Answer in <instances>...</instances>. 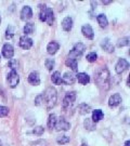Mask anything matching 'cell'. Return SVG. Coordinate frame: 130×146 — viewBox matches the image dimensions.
I'll list each match as a JSON object with an SVG mask.
<instances>
[{"label": "cell", "instance_id": "43", "mask_svg": "<svg viewBox=\"0 0 130 146\" xmlns=\"http://www.w3.org/2000/svg\"><path fill=\"white\" fill-rule=\"evenodd\" d=\"M0 23H1V19H0Z\"/></svg>", "mask_w": 130, "mask_h": 146}, {"label": "cell", "instance_id": "3", "mask_svg": "<svg viewBox=\"0 0 130 146\" xmlns=\"http://www.w3.org/2000/svg\"><path fill=\"white\" fill-rule=\"evenodd\" d=\"M85 50H86V47H85V44L81 43V42H78L76 43L74 48L71 50V52L68 54V58H76L77 56H80L83 52H85Z\"/></svg>", "mask_w": 130, "mask_h": 146}, {"label": "cell", "instance_id": "8", "mask_svg": "<svg viewBox=\"0 0 130 146\" xmlns=\"http://www.w3.org/2000/svg\"><path fill=\"white\" fill-rule=\"evenodd\" d=\"M2 55L5 58H13V55H14V49H13V47L11 44H9V43H5L3 48H2Z\"/></svg>", "mask_w": 130, "mask_h": 146}, {"label": "cell", "instance_id": "2", "mask_svg": "<svg viewBox=\"0 0 130 146\" xmlns=\"http://www.w3.org/2000/svg\"><path fill=\"white\" fill-rule=\"evenodd\" d=\"M57 90L54 88H52V87L47 88V90L45 91V93L42 95V100H45L47 110H51V108H53L55 106V104H57Z\"/></svg>", "mask_w": 130, "mask_h": 146}, {"label": "cell", "instance_id": "5", "mask_svg": "<svg viewBox=\"0 0 130 146\" xmlns=\"http://www.w3.org/2000/svg\"><path fill=\"white\" fill-rule=\"evenodd\" d=\"M54 128L57 131H67L71 129V123L67 122L63 117H61L59 120H57V123H55Z\"/></svg>", "mask_w": 130, "mask_h": 146}, {"label": "cell", "instance_id": "10", "mask_svg": "<svg viewBox=\"0 0 130 146\" xmlns=\"http://www.w3.org/2000/svg\"><path fill=\"white\" fill-rule=\"evenodd\" d=\"M31 16H33V11H31V7H28V5L24 7L21 11V20L22 21H27V20L31 19Z\"/></svg>", "mask_w": 130, "mask_h": 146}, {"label": "cell", "instance_id": "17", "mask_svg": "<svg viewBox=\"0 0 130 146\" xmlns=\"http://www.w3.org/2000/svg\"><path fill=\"white\" fill-rule=\"evenodd\" d=\"M103 117H104V114L102 110H95L92 111V118H91V120L93 121L94 123H97V122H99L101 119H103Z\"/></svg>", "mask_w": 130, "mask_h": 146}, {"label": "cell", "instance_id": "41", "mask_svg": "<svg viewBox=\"0 0 130 146\" xmlns=\"http://www.w3.org/2000/svg\"><path fill=\"white\" fill-rule=\"evenodd\" d=\"M81 146H87V144H85V143H83V144H81Z\"/></svg>", "mask_w": 130, "mask_h": 146}, {"label": "cell", "instance_id": "29", "mask_svg": "<svg viewBox=\"0 0 130 146\" xmlns=\"http://www.w3.org/2000/svg\"><path fill=\"white\" fill-rule=\"evenodd\" d=\"M54 64H55V62H54L53 58H47L46 62H45V65H46L48 70H52L53 67H54Z\"/></svg>", "mask_w": 130, "mask_h": 146}, {"label": "cell", "instance_id": "34", "mask_svg": "<svg viewBox=\"0 0 130 146\" xmlns=\"http://www.w3.org/2000/svg\"><path fill=\"white\" fill-rule=\"evenodd\" d=\"M97 58H98V55H97V53L94 52H91L89 53L88 55H87V61L90 63H93L97 61Z\"/></svg>", "mask_w": 130, "mask_h": 146}, {"label": "cell", "instance_id": "37", "mask_svg": "<svg viewBox=\"0 0 130 146\" xmlns=\"http://www.w3.org/2000/svg\"><path fill=\"white\" fill-rule=\"evenodd\" d=\"M8 66H9L12 70H15L16 67H17V62H16L15 60H11L10 62L8 63Z\"/></svg>", "mask_w": 130, "mask_h": 146}, {"label": "cell", "instance_id": "6", "mask_svg": "<svg viewBox=\"0 0 130 146\" xmlns=\"http://www.w3.org/2000/svg\"><path fill=\"white\" fill-rule=\"evenodd\" d=\"M76 100V93L75 92H67L65 94V98L63 100V107L64 108H68L71 105L73 104Z\"/></svg>", "mask_w": 130, "mask_h": 146}, {"label": "cell", "instance_id": "36", "mask_svg": "<svg viewBox=\"0 0 130 146\" xmlns=\"http://www.w3.org/2000/svg\"><path fill=\"white\" fill-rule=\"evenodd\" d=\"M46 145H47V142L45 141V140H38V141L31 143V146H46Z\"/></svg>", "mask_w": 130, "mask_h": 146}, {"label": "cell", "instance_id": "42", "mask_svg": "<svg viewBox=\"0 0 130 146\" xmlns=\"http://www.w3.org/2000/svg\"><path fill=\"white\" fill-rule=\"evenodd\" d=\"M0 146H1V141H0Z\"/></svg>", "mask_w": 130, "mask_h": 146}, {"label": "cell", "instance_id": "21", "mask_svg": "<svg viewBox=\"0 0 130 146\" xmlns=\"http://www.w3.org/2000/svg\"><path fill=\"white\" fill-rule=\"evenodd\" d=\"M77 110H78V113L80 115H86V114H88V113L91 111V107L89 105L86 104V103H83V104H80L78 106Z\"/></svg>", "mask_w": 130, "mask_h": 146}, {"label": "cell", "instance_id": "25", "mask_svg": "<svg viewBox=\"0 0 130 146\" xmlns=\"http://www.w3.org/2000/svg\"><path fill=\"white\" fill-rule=\"evenodd\" d=\"M57 116L54 115V114H51V115L49 116V119H48V128L52 130L54 127H55V123H57Z\"/></svg>", "mask_w": 130, "mask_h": 146}, {"label": "cell", "instance_id": "4", "mask_svg": "<svg viewBox=\"0 0 130 146\" xmlns=\"http://www.w3.org/2000/svg\"><path fill=\"white\" fill-rule=\"evenodd\" d=\"M7 80H8V84H9L11 88H15L16 86L19 84V81H20V77L16 73V70H11L10 73L8 74Z\"/></svg>", "mask_w": 130, "mask_h": 146}, {"label": "cell", "instance_id": "18", "mask_svg": "<svg viewBox=\"0 0 130 146\" xmlns=\"http://www.w3.org/2000/svg\"><path fill=\"white\" fill-rule=\"evenodd\" d=\"M59 48H60V44L57 43V42L55 41H51L49 44H48V47H47V51L49 54H55L57 53V51L59 50Z\"/></svg>", "mask_w": 130, "mask_h": 146}, {"label": "cell", "instance_id": "1", "mask_svg": "<svg viewBox=\"0 0 130 146\" xmlns=\"http://www.w3.org/2000/svg\"><path fill=\"white\" fill-rule=\"evenodd\" d=\"M94 81L97 86L99 87L101 90H107L109 88V69L103 66L101 67L95 73V76H94Z\"/></svg>", "mask_w": 130, "mask_h": 146}, {"label": "cell", "instance_id": "31", "mask_svg": "<svg viewBox=\"0 0 130 146\" xmlns=\"http://www.w3.org/2000/svg\"><path fill=\"white\" fill-rule=\"evenodd\" d=\"M33 31H34V24H31V23H27L25 26H24V33H25V35L31 34Z\"/></svg>", "mask_w": 130, "mask_h": 146}, {"label": "cell", "instance_id": "23", "mask_svg": "<svg viewBox=\"0 0 130 146\" xmlns=\"http://www.w3.org/2000/svg\"><path fill=\"white\" fill-rule=\"evenodd\" d=\"M65 64L67 65L68 67H71L74 72H77V60L76 58H68L66 61H65Z\"/></svg>", "mask_w": 130, "mask_h": 146}, {"label": "cell", "instance_id": "13", "mask_svg": "<svg viewBox=\"0 0 130 146\" xmlns=\"http://www.w3.org/2000/svg\"><path fill=\"white\" fill-rule=\"evenodd\" d=\"M120 102H121V96H120L119 94L118 93L113 94L109 100V107H116V106H118L120 104Z\"/></svg>", "mask_w": 130, "mask_h": 146}, {"label": "cell", "instance_id": "28", "mask_svg": "<svg viewBox=\"0 0 130 146\" xmlns=\"http://www.w3.org/2000/svg\"><path fill=\"white\" fill-rule=\"evenodd\" d=\"M14 34H15V28L13 26H8L7 28V31H5V38L7 39H12L13 36H14Z\"/></svg>", "mask_w": 130, "mask_h": 146}, {"label": "cell", "instance_id": "9", "mask_svg": "<svg viewBox=\"0 0 130 146\" xmlns=\"http://www.w3.org/2000/svg\"><path fill=\"white\" fill-rule=\"evenodd\" d=\"M31 46H33V40H31V38H28V37L26 36H22L20 38V47L23 48L24 50L31 49Z\"/></svg>", "mask_w": 130, "mask_h": 146}, {"label": "cell", "instance_id": "16", "mask_svg": "<svg viewBox=\"0 0 130 146\" xmlns=\"http://www.w3.org/2000/svg\"><path fill=\"white\" fill-rule=\"evenodd\" d=\"M75 78L77 79L78 82L81 84H89V81H90V77L85 73H78Z\"/></svg>", "mask_w": 130, "mask_h": 146}, {"label": "cell", "instance_id": "7", "mask_svg": "<svg viewBox=\"0 0 130 146\" xmlns=\"http://www.w3.org/2000/svg\"><path fill=\"white\" fill-rule=\"evenodd\" d=\"M128 67H129V63L127 62L125 58H120L115 66V72H116V74L120 75V74L124 73L126 69H128Z\"/></svg>", "mask_w": 130, "mask_h": 146}, {"label": "cell", "instance_id": "30", "mask_svg": "<svg viewBox=\"0 0 130 146\" xmlns=\"http://www.w3.org/2000/svg\"><path fill=\"white\" fill-rule=\"evenodd\" d=\"M57 144H61V145H63V144H66V143H68V142H69V137H68L67 135L59 136V137L57 139Z\"/></svg>", "mask_w": 130, "mask_h": 146}, {"label": "cell", "instance_id": "11", "mask_svg": "<svg viewBox=\"0 0 130 146\" xmlns=\"http://www.w3.org/2000/svg\"><path fill=\"white\" fill-rule=\"evenodd\" d=\"M81 33H83V35L86 38H88V39H93L94 37V33H93V29H92V27L90 26V25H83L81 27Z\"/></svg>", "mask_w": 130, "mask_h": 146}, {"label": "cell", "instance_id": "20", "mask_svg": "<svg viewBox=\"0 0 130 146\" xmlns=\"http://www.w3.org/2000/svg\"><path fill=\"white\" fill-rule=\"evenodd\" d=\"M51 80L54 84H59V86L60 84H63V79L61 77V74L59 73V72H54V73L52 74Z\"/></svg>", "mask_w": 130, "mask_h": 146}, {"label": "cell", "instance_id": "15", "mask_svg": "<svg viewBox=\"0 0 130 146\" xmlns=\"http://www.w3.org/2000/svg\"><path fill=\"white\" fill-rule=\"evenodd\" d=\"M62 27L65 31H71L72 27H73V20H72V17L66 16L62 22Z\"/></svg>", "mask_w": 130, "mask_h": 146}, {"label": "cell", "instance_id": "14", "mask_svg": "<svg viewBox=\"0 0 130 146\" xmlns=\"http://www.w3.org/2000/svg\"><path fill=\"white\" fill-rule=\"evenodd\" d=\"M28 82L33 86H38L40 84V77H39V74L37 72H33L29 74L28 76Z\"/></svg>", "mask_w": 130, "mask_h": 146}, {"label": "cell", "instance_id": "12", "mask_svg": "<svg viewBox=\"0 0 130 146\" xmlns=\"http://www.w3.org/2000/svg\"><path fill=\"white\" fill-rule=\"evenodd\" d=\"M101 47H102L103 50H105L106 52H109V53H113L115 51L114 46L111 43L109 38H105V39L102 40V42H101Z\"/></svg>", "mask_w": 130, "mask_h": 146}, {"label": "cell", "instance_id": "32", "mask_svg": "<svg viewBox=\"0 0 130 146\" xmlns=\"http://www.w3.org/2000/svg\"><path fill=\"white\" fill-rule=\"evenodd\" d=\"M128 44H129V37H125V38H123V39H119V40H118V43H117L118 47H126V46H128Z\"/></svg>", "mask_w": 130, "mask_h": 146}, {"label": "cell", "instance_id": "24", "mask_svg": "<svg viewBox=\"0 0 130 146\" xmlns=\"http://www.w3.org/2000/svg\"><path fill=\"white\" fill-rule=\"evenodd\" d=\"M83 125H85V128L89 131L95 130V123H94L93 121L90 119V118H87V119L83 121Z\"/></svg>", "mask_w": 130, "mask_h": 146}, {"label": "cell", "instance_id": "39", "mask_svg": "<svg viewBox=\"0 0 130 146\" xmlns=\"http://www.w3.org/2000/svg\"><path fill=\"white\" fill-rule=\"evenodd\" d=\"M111 2H112V1H102L103 5H109V3H111Z\"/></svg>", "mask_w": 130, "mask_h": 146}, {"label": "cell", "instance_id": "22", "mask_svg": "<svg viewBox=\"0 0 130 146\" xmlns=\"http://www.w3.org/2000/svg\"><path fill=\"white\" fill-rule=\"evenodd\" d=\"M54 21V15H53V10L51 8H47V13H46V23L51 26Z\"/></svg>", "mask_w": 130, "mask_h": 146}, {"label": "cell", "instance_id": "27", "mask_svg": "<svg viewBox=\"0 0 130 146\" xmlns=\"http://www.w3.org/2000/svg\"><path fill=\"white\" fill-rule=\"evenodd\" d=\"M40 12H39V20L41 22H46V13H47V5H39Z\"/></svg>", "mask_w": 130, "mask_h": 146}, {"label": "cell", "instance_id": "26", "mask_svg": "<svg viewBox=\"0 0 130 146\" xmlns=\"http://www.w3.org/2000/svg\"><path fill=\"white\" fill-rule=\"evenodd\" d=\"M97 20H98V23L100 24V26L101 27H106L107 26V19H106V16L104 15V14H99V15L97 16Z\"/></svg>", "mask_w": 130, "mask_h": 146}, {"label": "cell", "instance_id": "35", "mask_svg": "<svg viewBox=\"0 0 130 146\" xmlns=\"http://www.w3.org/2000/svg\"><path fill=\"white\" fill-rule=\"evenodd\" d=\"M8 114H9V108L0 105V117H5Z\"/></svg>", "mask_w": 130, "mask_h": 146}, {"label": "cell", "instance_id": "40", "mask_svg": "<svg viewBox=\"0 0 130 146\" xmlns=\"http://www.w3.org/2000/svg\"><path fill=\"white\" fill-rule=\"evenodd\" d=\"M125 146H130V142L129 141L126 142V143H125Z\"/></svg>", "mask_w": 130, "mask_h": 146}, {"label": "cell", "instance_id": "38", "mask_svg": "<svg viewBox=\"0 0 130 146\" xmlns=\"http://www.w3.org/2000/svg\"><path fill=\"white\" fill-rule=\"evenodd\" d=\"M41 100H42V95H39V96H37L36 99H35V105L39 106V105L41 104Z\"/></svg>", "mask_w": 130, "mask_h": 146}, {"label": "cell", "instance_id": "19", "mask_svg": "<svg viewBox=\"0 0 130 146\" xmlns=\"http://www.w3.org/2000/svg\"><path fill=\"white\" fill-rule=\"evenodd\" d=\"M63 84H73L75 82V76H74L73 74L71 73H65V75L63 76Z\"/></svg>", "mask_w": 130, "mask_h": 146}, {"label": "cell", "instance_id": "33", "mask_svg": "<svg viewBox=\"0 0 130 146\" xmlns=\"http://www.w3.org/2000/svg\"><path fill=\"white\" fill-rule=\"evenodd\" d=\"M43 132H45V129L41 125H38V127H36L34 130L31 131V133H34L36 135H41V134H43Z\"/></svg>", "mask_w": 130, "mask_h": 146}]
</instances>
